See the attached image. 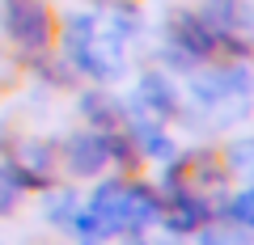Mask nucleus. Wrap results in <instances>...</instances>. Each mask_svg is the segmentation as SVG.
Listing matches in <instances>:
<instances>
[{
	"mask_svg": "<svg viewBox=\"0 0 254 245\" xmlns=\"http://www.w3.org/2000/svg\"><path fill=\"white\" fill-rule=\"evenodd\" d=\"M4 30L26 55H38L51 47L55 21L43 0H4Z\"/></svg>",
	"mask_w": 254,
	"mask_h": 245,
	"instance_id": "1",
	"label": "nucleus"
},
{
	"mask_svg": "<svg viewBox=\"0 0 254 245\" xmlns=\"http://www.w3.org/2000/svg\"><path fill=\"white\" fill-rule=\"evenodd\" d=\"M165 43H174L178 51H187L190 59L199 64V59H212V55H216L220 38L195 9H174L170 21H165Z\"/></svg>",
	"mask_w": 254,
	"mask_h": 245,
	"instance_id": "2",
	"label": "nucleus"
},
{
	"mask_svg": "<svg viewBox=\"0 0 254 245\" xmlns=\"http://www.w3.org/2000/svg\"><path fill=\"white\" fill-rule=\"evenodd\" d=\"M195 101L199 106H220V101H250V93H254V81H250V72H246L242 64H225V68H208V72H199L195 76Z\"/></svg>",
	"mask_w": 254,
	"mask_h": 245,
	"instance_id": "3",
	"label": "nucleus"
},
{
	"mask_svg": "<svg viewBox=\"0 0 254 245\" xmlns=\"http://www.w3.org/2000/svg\"><path fill=\"white\" fill-rule=\"evenodd\" d=\"M68 64H72V72H85V76H93V81H115V76H123V68H127L123 64V38L98 26V34L89 38V47L76 51Z\"/></svg>",
	"mask_w": 254,
	"mask_h": 245,
	"instance_id": "4",
	"label": "nucleus"
},
{
	"mask_svg": "<svg viewBox=\"0 0 254 245\" xmlns=\"http://www.w3.org/2000/svg\"><path fill=\"white\" fill-rule=\"evenodd\" d=\"M13 173H17L21 191H26V186H51V178H55V148L43 144V140H26V144L17 148Z\"/></svg>",
	"mask_w": 254,
	"mask_h": 245,
	"instance_id": "5",
	"label": "nucleus"
},
{
	"mask_svg": "<svg viewBox=\"0 0 254 245\" xmlns=\"http://www.w3.org/2000/svg\"><path fill=\"white\" fill-rule=\"evenodd\" d=\"M64 161H68L72 173H81V178L102 173V165H106L102 131H76V136H68V144H64Z\"/></svg>",
	"mask_w": 254,
	"mask_h": 245,
	"instance_id": "6",
	"label": "nucleus"
},
{
	"mask_svg": "<svg viewBox=\"0 0 254 245\" xmlns=\"http://www.w3.org/2000/svg\"><path fill=\"white\" fill-rule=\"evenodd\" d=\"M136 101L153 118H170L174 110H178V89H174V81L165 72H144L140 85H136Z\"/></svg>",
	"mask_w": 254,
	"mask_h": 245,
	"instance_id": "7",
	"label": "nucleus"
},
{
	"mask_svg": "<svg viewBox=\"0 0 254 245\" xmlns=\"http://www.w3.org/2000/svg\"><path fill=\"white\" fill-rule=\"evenodd\" d=\"M157 211H161V195H157L153 186H123V199H119V220H123V228L140 233V224L153 220Z\"/></svg>",
	"mask_w": 254,
	"mask_h": 245,
	"instance_id": "8",
	"label": "nucleus"
},
{
	"mask_svg": "<svg viewBox=\"0 0 254 245\" xmlns=\"http://www.w3.org/2000/svg\"><path fill=\"white\" fill-rule=\"evenodd\" d=\"M81 114L89 118L93 127H102V131H115V127H123V106H119L110 93H85L81 98Z\"/></svg>",
	"mask_w": 254,
	"mask_h": 245,
	"instance_id": "9",
	"label": "nucleus"
},
{
	"mask_svg": "<svg viewBox=\"0 0 254 245\" xmlns=\"http://www.w3.org/2000/svg\"><path fill=\"white\" fill-rule=\"evenodd\" d=\"M102 21L93 17V13H72V17L64 21V59H72L76 51H85L89 47V38L98 34Z\"/></svg>",
	"mask_w": 254,
	"mask_h": 245,
	"instance_id": "10",
	"label": "nucleus"
},
{
	"mask_svg": "<svg viewBox=\"0 0 254 245\" xmlns=\"http://www.w3.org/2000/svg\"><path fill=\"white\" fill-rule=\"evenodd\" d=\"M237 9H242V0H203L195 13H199V17L216 30V38H220V34H233L237 30Z\"/></svg>",
	"mask_w": 254,
	"mask_h": 245,
	"instance_id": "11",
	"label": "nucleus"
},
{
	"mask_svg": "<svg viewBox=\"0 0 254 245\" xmlns=\"http://www.w3.org/2000/svg\"><path fill=\"white\" fill-rule=\"evenodd\" d=\"M102 144H106V161H115V165H140V148H136V140L127 136V127H115V131H102Z\"/></svg>",
	"mask_w": 254,
	"mask_h": 245,
	"instance_id": "12",
	"label": "nucleus"
},
{
	"mask_svg": "<svg viewBox=\"0 0 254 245\" xmlns=\"http://www.w3.org/2000/svg\"><path fill=\"white\" fill-rule=\"evenodd\" d=\"M17 203H21V182L13 165H0V211H13Z\"/></svg>",
	"mask_w": 254,
	"mask_h": 245,
	"instance_id": "13",
	"label": "nucleus"
},
{
	"mask_svg": "<svg viewBox=\"0 0 254 245\" xmlns=\"http://www.w3.org/2000/svg\"><path fill=\"white\" fill-rule=\"evenodd\" d=\"M47 216L55 224H68L76 216V195H47Z\"/></svg>",
	"mask_w": 254,
	"mask_h": 245,
	"instance_id": "14",
	"label": "nucleus"
},
{
	"mask_svg": "<svg viewBox=\"0 0 254 245\" xmlns=\"http://www.w3.org/2000/svg\"><path fill=\"white\" fill-rule=\"evenodd\" d=\"M229 216L237 220V224H246V228H254V191H242L233 203H229Z\"/></svg>",
	"mask_w": 254,
	"mask_h": 245,
	"instance_id": "15",
	"label": "nucleus"
},
{
	"mask_svg": "<svg viewBox=\"0 0 254 245\" xmlns=\"http://www.w3.org/2000/svg\"><path fill=\"white\" fill-rule=\"evenodd\" d=\"M229 165H233V169L254 173V140H237V144L229 148Z\"/></svg>",
	"mask_w": 254,
	"mask_h": 245,
	"instance_id": "16",
	"label": "nucleus"
},
{
	"mask_svg": "<svg viewBox=\"0 0 254 245\" xmlns=\"http://www.w3.org/2000/svg\"><path fill=\"white\" fill-rule=\"evenodd\" d=\"M237 30H242L246 38H254V4H242V9H237Z\"/></svg>",
	"mask_w": 254,
	"mask_h": 245,
	"instance_id": "17",
	"label": "nucleus"
},
{
	"mask_svg": "<svg viewBox=\"0 0 254 245\" xmlns=\"http://www.w3.org/2000/svg\"><path fill=\"white\" fill-rule=\"evenodd\" d=\"M203 245H229V241L220 233H212V228H203Z\"/></svg>",
	"mask_w": 254,
	"mask_h": 245,
	"instance_id": "18",
	"label": "nucleus"
},
{
	"mask_svg": "<svg viewBox=\"0 0 254 245\" xmlns=\"http://www.w3.org/2000/svg\"><path fill=\"white\" fill-rule=\"evenodd\" d=\"M93 4H110V0H93Z\"/></svg>",
	"mask_w": 254,
	"mask_h": 245,
	"instance_id": "19",
	"label": "nucleus"
},
{
	"mask_svg": "<svg viewBox=\"0 0 254 245\" xmlns=\"http://www.w3.org/2000/svg\"><path fill=\"white\" fill-rule=\"evenodd\" d=\"M136 245H140V241H136Z\"/></svg>",
	"mask_w": 254,
	"mask_h": 245,
	"instance_id": "20",
	"label": "nucleus"
}]
</instances>
